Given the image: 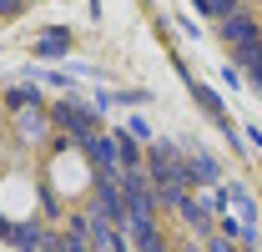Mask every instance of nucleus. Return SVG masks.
<instances>
[{
    "label": "nucleus",
    "mask_w": 262,
    "mask_h": 252,
    "mask_svg": "<svg viewBox=\"0 0 262 252\" xmlns=\"http://www.w3.org/2000/svg\"><path fill=\"white\" fill-rule=\"evenodd\" d=\"M96 252H126V232H116V237H106V242H96Z\"/></svg>",
    "instance_id": "obj_17"
},
{
    "label": "nucleus",
    "mask_w": 262,
    "mask_h": 252,
    "mask_svg": "<svg viewBox=\"0 0 262 252\" xmlns=\"http://www.w3.org/2000/svg\"><path fill=\"white\" fill-rule=\"evenodd\" d=\"M121 146H126V131H111V136H91L81 152L96 161V172H111V166H121Z\"/></svg>",
    "instance_id": "obj_3"
},
{
    "label": "nucleus",
    "mask_w": 262,
    "mask_h": 252,
    "mask_svg": "<svg viewBox=\"0 0 262 252\" xmlns=\"http://www.w3.org/2000/svg\"><path fill=\"white\" fill-rule=\"evenodd\" d=\"M232 66H242L252 81L262 86V40H252V46H242V51H232Z\"/></svg>",
    "instance_id": "obj_9"
},
{
    "label": "nucleus",
    "mask_w": 262,
    "mask_h": 252,
    "mask_svg": "<svg viewBox=\"0 0 262 252\" xmlns=\"http://www.w3.org/2000/svg\"><path fill=\"white\" fill-rule=\"evenodd\" d=\"M51 121L61 126L66 136L76 141V146H86L91 136H101V131H96V116H91V106H81V101H71V96L51 106Z\"/></svg>",
    "instance_id": "obj_1"
},
{
    "label": "nucleus",
    "mask_w": 262,
    "mask_h": 252,
    "mask_svg": "<svg viewBox=\"0 0 262 252\" xmlns=\"http://www.w3.org/2000/svg\"><path fill=\"white\" fill-rule=\"evenodd\" d=\"M136 252H166V242L157 232H146V237H136Z\"/></svg>",
    "instance_id": "obj_16"
},
{
    "label": "nucleus",
    "mask_w": 262,
    "mask_h": 252,
    "mask_svg": "<svg viewBox=\"0 0 262 252\" xmlns=\"http://www.w3.org/2000/svg\"><path fill=\"white\" fill-rule=\"evenodd\" d=\"M146 177H151V187L157 182H187V157L177 146H151L146 152Z\"/></svg>",
    "instance_id": "obj_2"
},
{
    "label": "nucleus",
    "mask_w": 262,
    "mask_h": 252,
    "mask_svg": "<svg viewBox=\"0 0 262 252\" xmlns=\"http://www.w3.org/2000/svg\"><path fill=\"white\" fill-rule=\"evenodd\" d=\"M10 106H15V111H31V106H40V96H35L31 86H15V91H10Z\"/></svg>",
    "instance_id": "obj_14"
},
{
    "label": "nucleus",
    "mask_w": 262,
    "mask_h": 252,
    "mask_svg": "<svg viewBox=\"0 0 262 252\" xmlns=\"http://www.w3.org/2000/svg\"><path fill=\"white\" fill-rule=\"evenodd\" d=\"M217 31H222V40H227L232 51H242V46H252V40H262V26L252 20V15H247V10H237V15H227V20H222Z\"/></svg>",
    "instance_id": "obj_4"
},
{
    "label": "nucleus",
    "mask_w": 262,
    "mask_h": 252,
    "mask_svg": "<svg viewBox=\"0 0 262 252\" xmlns=\"http://www.w3.org/2000/svg\"><path fill=\"white\" fill-rule=\"evenodd\" d=\"M5 237H10L15 247H26V252H40V247H46V232H35V227H15V222H10Z\"/></svg>",
    "instance_id": "obj_11"
},
{
    "label": "nucleus",
    "mask_w": 262,
    "mask_h": 252,
    "mask_svg": "<svg viewBox=\"0 0 262 252\" xmlns=\"http://www.w3.org/2000/svg\"><path fill=\"white\" fill-rule=\"evenodd\" d=\"M26 10V0H0V15H20Z\"/></svg>",
    "instance_id": "obj_18"
},
{
    "label": "nucleus",
    "mask_w": 262,
    "mask_h": 252,
    "mask_svg": "<svg viewBox=\"0 0 262 252\" xmlns=\"http://www.w3.org/2000/svg\"><path fill=\"white\" fill-rule=\"evenodd\" d=\"M192 96H196V106L212 116V121H222V101H217V91L212 86H202V81H192Z\"/></svg>",
    "instance_id": "obj_13"
},
{
    "label": "nucleus",
    "mask_w": 262,
    "mask_h": 252,
    "mask_svg": "<svg viewBox=\"0 0 262 252\" xmlns=\"http://www.w3.org/2000/svg\"><path fill=\"white\" fill-rule=\"evenodd\" d=\"M217 177H222V172H217L212 157H202V152L187 157V187H217Z\"/></svg>",
    "instance_id": "obj_5"
},
{
    "label": "nucleus",
    "mask_w": 262,
    "mask_h": 252,
    "mask_svg": "<svg viewBox=\"0 0 262 252\" xmlns=\"http://www.w3.org/2000/svg\"><path fill=\"white\" fill-rule=\"evenodd\" d=\"M202 15H212V20H227V15H237L242 10V0H192Z\"/></svg>",
    "instance_id": "obj_12"
},
{
    "label": "nucleus",
    "mask_w": 262,
    "mask_h": 252,
    "mask_svg": "<svg viewBox=\"0 0 262 252\" xmlns=\"http://www.w3.org/2000/svg\"><path fill=\"white\" fill-rule=\"evenodd\" d=\"M207 252H242V247H232L227 232H212V237H207Z\"/></svg>",
    "instance_id": "obj_15"
},
{
    "label": "nucleus",
    "mask_w": 262,
    "mask_h": 252,
    "mask_svg": "<svg viewBox=\"0 0 262 252\" xmlns=\"http://www.w3.org/2000/svg\"><path fill=\"white\" fill-rule=\"evenodd\" d=\"M15 126H20V136H26V141H46V131H51V111H40V106L15 111Z\"/></svg>",
    "instance_id": "obj_6"
},
{
    "label": "nucleus",
    "mask_w": 262,
    "mask_h": 252,
    "mask_svg": "<svg viewBox=\"0 0 262 252\" xmlns=\"http://www.w3.org/2000/svg\"><path fill=\"white\" fill-rule=\"evenodd\" d=\"M157 207H171V212H182V207H187V197H192V192H187V182H157Z\"/></svg>",
    "instance_id": "obj_7"
},
{
    "label": "nucleus",
    "mask_w": 262,
    "mask_h": 252,
    "mask_svg": "<svg viewBox=\"0 0 262 252\" xmlns=\"http://www.w3.org/2000/svg\"><path fill=\"white\" fill-rule=\"evenodd\" d=\"M71 51V31H40L35 35V56H66Z\"/></svg>",
    "instance_id": "obj_10"
},
{
    "label": "nucleus",
    "mask_w": 262,
    "mask_h": 252,
    "mask_svg": "<svg viewBox=\"0 0 262 252\" xmlns=\"http://www.w3.org/2000/svg\"><path fill=\"white\" fill-rule=\"evenodd\" d=\"M182 222H187L192 232H217V227H212V207H207V202H196V197H187V207H182Z\"/></svg>",
    "instance_id": "obj_8"
}]
</instances>
